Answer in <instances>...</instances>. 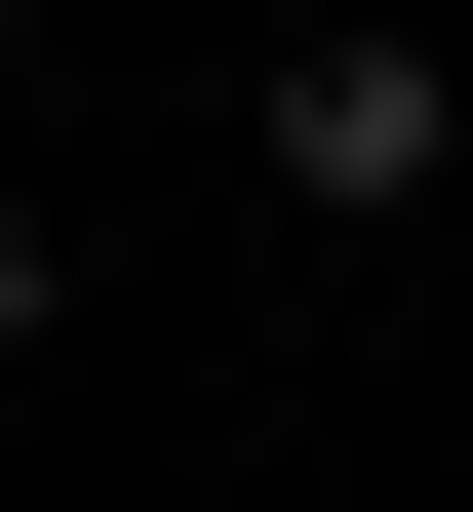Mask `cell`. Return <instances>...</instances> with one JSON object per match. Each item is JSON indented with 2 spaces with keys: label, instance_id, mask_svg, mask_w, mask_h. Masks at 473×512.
Wrapping results in <instances>:
<instances>
[{
  "label": "cell",
  "instance_id": "obj_1",
  "mask_svg": "<svg viewBox=\"0 0 473 512\" xmlns=\"http://www.w3.org/2000/svg\"><path fill=\"white\" fill-rule=\"evenodd\" d=\"M237 158H276V197H434V158H473V79H434V40H276V119H237Z\"/></svg>",
  "mask_w": 473,
  "mask_h": 512
},
{
  "label": "cell",
  "instance_id": "obj_2",
  "mask_svg": "<svg viewBox=\"0 0 473 512\" xmlns=\"http://www.w3.org/2000/svg\"><path fill=\"white\" fill-rule=\"evenodd\" d=\"M0 355H40V237H0Z\"/></svg>",
  "mask_w": 473,
  "mask_h": 512
},
{
  "label": "cell",
  "instance_id": "obj_3",
  "mask_svg": "<svg viewBox=\"0 0 473 512\" xmlns=\"http://www.w3.org/2000/svg\"><path fill=\"white\" fill-rule=\"evenodd\" d=\"M434 79H473V40H434Z\"/></svg>",
  "mask_w": 473,
  "mask_h": 512
}]
</instances>
